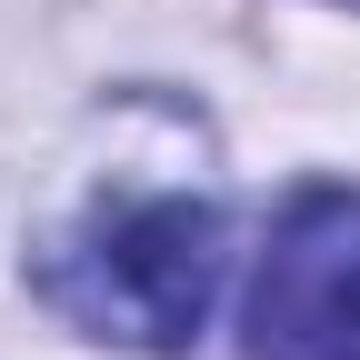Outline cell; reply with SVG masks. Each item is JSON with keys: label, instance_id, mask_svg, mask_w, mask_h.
<instances>
[{"label": "cell", "instance_id": "2", "mask_svg": "<svg viewBox=\"0 0 360 360\" xmlns=\"http://www.w3.org/2000/svg\"><path fill=\"white\" fill-rule=\"evenodd\" d=\"M250 360H360V191H300L250 281Z\"/></svg>", "mask_w": 360, "mask_h": 360}, {"label": "cell", "instance_id": "1", "mask_svg": "<svg viewBox=\"0 0 360 360\" xmlns=\"http://www.w3.org/2000/svg\"><path fill=\"white\" fill-rule=\"evenodd\" d=\"M40 300L120 350H191L220 300V210L191 191H130L80 210L40 250Z\"/></svg>", "mask_w": 360, "mask_h": 360}]
</instances>
